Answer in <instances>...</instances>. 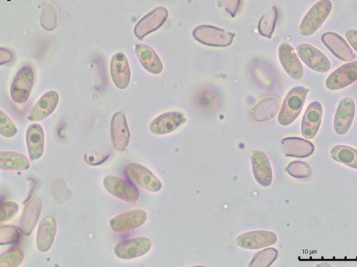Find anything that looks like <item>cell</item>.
Listing matches in <instances>:
<instances>
[{
	"label": "cell",
	"instance_id": "6da1fadb",
	"mask_svg": "<svg viewBox=\"0 0 357 267\" xmlns=\"http://www.w3.org/2000/svg\"><path fill=\"white\" fill-rule=\"evenodd\" d=\"M309 89L303 86H296L287 95L278 115L281 126L291 124L301 113Z\"/></svg>",
	"mask_w": 357,
	"mask_h": 267
},
{
	"label": "cell",
	"instance_id": "7a4b0ae2",
	"mask_svg": "<svg viewBox=\"0 0 357 267\" xmlns=\"http://www.w3.org/2000/svg\"><path fill=\"white\" fill-rule=\"evenodd\" d=\"M333 8L331 0H320L314 4L301 22L299 28L300 33L305 37L314 35L328 18Z\"/></svg>",
	"mask_w": 357,
	"mask_h": 267
},
{
	"label": "cell",
	"instance_id": "3957f363",
	"mask_svg": "<svg viewBox=\"0 0 357 267\" xmlns=\"http://www.w3.org/2000/svg\"><path fill=\"white\" fill-rule=\"evenodd\" d=\"M193 37L197 42L206 46L227 47L232 44L235 34L217 26L202 25L195 29Z\"/></svg>",
	"mask_w": 357,
	"mask_h": 267
},
{
	"label": "cell",
	"instance_id": "277c9868",
	"mask_svg": "<svg viewBox=\"0 0 357 267\" xmlns=\"http://www.w3.org/2000/svg\"><path fill=\"white\" fill-rule=\"evenodd\" d=\"M35 81L34 70L31 66L22 67L17 73L10 87V97L17 104L27 102Z\"/></svg>",
	"mask_w": 357,
	"mask_h": 267
},
{
	"label": "cell",
	"instance_id": "5b68a950",
	"mask_svg": "<svg viewBox=\"0 0 357 267\" xmlns=\"http://www.w3.org/2000/svg\"><path fill=\"white\" fill-rule=\"evenodd\" d=\"M128 179L134 184L150 192L157 193L162 189V183L150 170L137 163H130L125 168Z\"/></svg>",
	"mask_w": 357,
	"mask_h": 267
},
{
	"label": "cell",
	"instance_id": "8992f818",
	"mask_svg": "<svg viewBox=\"0 0 357 267\" xmlns=\"http://www.w3.org/2000/svg\"><path fill=\"white\" fill-rule=\"evenodd\" d=\"M111 140L114 150L123 152L127 149L130 140V131L123 111L116 112L110 123Z\"/></svg>",
	"mask_w": 357,
	"mask_h": 267
},
{
	"label": "cell",
	"instance_id": "52a82bcc",
	"mask_svg": "<svg viewBox=\"0 0 357 267\" xmlns=\"http://www.w3.org/2000/svg\"><path fill=\"white\" fill-rule=\"evenodd\" d=\"M169 16L168 10L158 7L143 17L136 24L134 34L139 40L155 32L166 22Z\"/></svg>",
	"mask_w": 357,
	"mask_h": 267
},
{
	"label": "cell",
	"instance_id": "ba28073f",
	"mask_svg": "<svg viewBox=\"0 0 357 267\" xmlns=\"http://www.w3.org/2000/svg\"><path fill=\"white\" fill-rule=\"evenodd\" d=\"M296 51L302 61L312 70L326 73L331 69L330 59L321 51L309 44H301Z\"/></svg>",
	"mask_w": 357,
	"mask_h": 267
},
{
	"label": "cell",
	"instance_id": "9c48e42d",
	"mask_svg": "<svg viewBox=\"0 0 357 267\" xmlns=\"http://www.w3.org/2000/svg\"><path fill=\"white\" fill-rule=\"evenodd\" d=\"M103 185L112 195L130 203L136 202L139 197V192L133 183L121 177L109 175L105 178Z\"/></svg>",
	"mask_w": 357,
	"mask_h": 267
},
{
	"label": "cell",
	"instance_id": "30bf717a",
	"mask_svg": "<svg viewBox=\"0 0 357 267\" xmlns=\"http://www.w3.org/2000/svg\"><path fill=\"white\" fill-rule=\"evenodd\" d=\"M278 237L275 232L265 230L251 231L236 238L238 246L247 250H259L275 245Z\"/></svg>",
	"mask_w": 357,
	"mask_h": 267
},
{
	"label": "cell",
	"instance_id": "8fae6325",
	"mask_svg": "<svg viewBox=\"0 0 357 267\" xmlns=\"http://www.w3.org/2000/svg\"><path fill=\"white\" fill-rule=\"evenodd\" d=\"M152 248V242L146 237H135L119 243L114 248V254L122 259L139 258Z\"/></svg>",
	"mask_w": 357,
	"mask_h": 267
},
{
	"label": "cell",
	"instance_id": "7c38bea8",
	"mask_svg": "<svg viewBox=\"0 0 357 267\" xmlns=\"http://www.w3.org/2000/svg\"><path fill=\"white\" fill-rule=\"evenodd\" d=\"M357 81V62L339 67L327 77L325 85L331 91L341 90Z\"/></svg>",
	"mask_w": 357,
	"mask_h": 267
},
{
	"label": "cell",
	"instance_id": "4fadbf2b",
	"mask_svg": "<svg viewBox=\"0 0 357 267\" xmlns=\"http://www.w3.org/2000/svg\"><path fill=\"white\" fill-rule=\"evenodd\" d=\"M110 75L114 84L118 88L126 89L129 86L131 71L125 54L118 52L113 55L110 63Z\"/></svg>",
	"mask_w": 357,
	"mask_h": 267
},
{
	"label": "cell",
	"instance_id": "5bb4252c",
	"mask_svg": "<svg viewBox=\"0 0 357 267\" xmlns=\"http://www.w3.org/2000/svg\"><path fill=\"white\" fill-rule=\"evenodd\" d=\"M187 122V118L181 112L172 111L158 116L151 122L150 131L155 135L170 134Z\"/></svg>",
	"mask_w": 357,
	"mask_h": 267
},
{
	"label": "cell",
	"instance_id": "9a60e30c",
	"mask_svg": "<svg viewBox=\"0 0 357 267\" xmlns=\"http://www.w3.org/2000/svg\"><path fill=\"white\" fill-rule=\"evenodd\" d=\"M355 113L356 105L351 98H344L340 102L334 120V129L337 134L343 136L349 131Z\"/></svg>",
	"mask_w": 357,
	"mask_h": 267
},
{
	"label": "cell",
	"instance_id": "2e32d148",
	"mask_svg": "<svg viewBox=\"0 0 357 267\" xmlns=\"http://www.w3.org/2000/svg\"><path fill=\"white\" fill-rule=\"evenodd\" d=\"M280 63L286 73L294 80H301L304 76V69L293 47L283 43L279 48Z\"/></svg>",
	"mask_w": 357,
	"mask_h": 267
},
{
	"label": "cell",
	"instance_id": "e0dca14e",
	"mask_svg": "<svg viewBox=\"0 0 357 267\" xmlns=\"http://www.w3.org/2000/svg\"><path fill=\"white\" fill-rule=\"evenodd\" d=\"M281 103V98L277 96L268 97L261 100L251 109V120L256 123L272 120L278 114Z\"/></svg>",
	"mask_w": 357,
	"mask_h": 267
},
{
	"label": "cell",
	"instance_id": "ac0fdd59",
	"mask_svg": "<svg viewBox=\"0 0 357 267\" xmlns=\"http://www.w3.org/2000/svg\"><path fill=\"white\" fill-rule=\"evenodd\" d=\"M251 161L257 182L263 187L270 186L273 181V172L269 159L264 152L255 151L252 154Z\"/></svg>",
	"mask_w": 357,
	"mask_h": 267
},
{
	"label": "cell",
	"instance_id": "d6986e66",
	"mask_svg": "<svg viewBox=\"0 0 357 267\" xmlns=\"http://www.w3.org/2000/svg\"><path fill=\"white\" fill-rule=\"evenodd\" d=\"M147 219L142 210H132L118 215L110 221V227L114 232H126L141 227Z\"/></svg>",
	"mask_w": 357,
	"mask_h": 267
},
{
	"label": "cell",
	"instance_id": "ffe728a7",
	"mask_svg": "<svg viewBox=\"0 0 357 267\" xmlns=\"http://www.w3.org/2000/svg\"><path fill=\"white\" fill-rule=\"evenodd\" d=\"M321 41L337 58L343 62H351L356 58V54L345 40L333 32L324 33Z\"/></svg>",
	"mask_w": 357,
	"mask_h": 267
},
{
	"label": "cell",
	"instance_id": "44dd1931",
	"mask_svg": "<svg viewBox=\"0 0 357 267\" xmlns=\"http://www.w3.org/2000/svg\"><path fill=\"white\" fill-rule=\"evenodd\" d=\"M323 109L321 104L312 102L307 107L302 122L301 131L304 138L313 139L319 132L321 120Z\"/></svg>",
	"mask_w": 357,
	"mask_h": 267
},
{
	"label": "cell",
	"instance_id": "7402d4cb",
	"mask_svg": "<svg viewBox=\"0 0 357 267\" xmlns=\"http://www.w3.org/2000/svg\"><path fill=\"white\" fill-rule=\"evenodd\" d=\"M59 100L56 92L52 90L45 93L29 112L28 120L34 122L45 120L55 111Z\"/></svg>",
	"mask_w": 357,
	"mask_h": 267
},
{
	"label": "cell",
	"instance_id": "603a6c76",
	"mask_svg": "<svg viewBox=\"0 0 357 267\" xmlns=\"http://www.w3.org/2000/svg\"><path fill=\"white\" fill-rule=\"evenodd\" d=\"M42 201L33 196L25 204L20 219L22 229L26 236L31 235L36 228L42 211Z\"/></svg>",
	"mask_w": 357,
	"mask_h": 267
},
{
	"label": "cell",
	"instance_id": "cb8c5ba5",
	"mask_svg": "<svg viewBox=\"0 0 357 267\" xmlns=\"http://www.w3.org/2000/svg\"><path fill=\"white\" fill-rule=\"evenodd\" d=\"M26 143L29 158L33 161L39 160L45 151V133L40 124H34L28 128Z\"/></svg>",
	"mask_w": 357,
	"mask_h": 267
},
{
	"label": "cell",
	"instance_id": "d4e9b609",
	"mask_svg": "<svg viewBox=\"0 0 357 267\" xmlns=\"http://www.w3.org/2000/svg\"><path fill=\"white\" fill-rule=\"evenodd\" d=\"M282 144L287 157L305 159L312 156L315 149L313 143L301 138H285Z\"/></svg>",
	"mask_w": 357,
	"mask_h": 267
},
{
	"label": "cell",
	"instance_id": "484cf974",
	"mask_svg": "<svg viewBox=\"0 0 357 267\" xmlns=\"http://www.w3.org/2000/svg\"><path fill=\"white\" fill-rule=\"evenodd\" d=\"M56 233V222L52 216H47L40 223L37 236L36 245L40 252H47L52 248Z\"/></svg>",
	"mask_w": 357,
	"mask_h": 267
},
{
	"label": "cell",
	"instance_id": "4316f807",
	"mask_svg": "<svg viewBox=\"0 0 357 267\" xmlns=\"http://www.w3.org/2000/svg\"><path fill=\"white\" fill-rule=\"evenodd\" d=\"M135 53L143 68L153 74H160L163 71V64L157 53L145 44H137Z\"/></svg>",
	"mask_w": 357,
	"mask_h": 267
},
{
	"label": "cell",
	"instance_id": "83f0119b",
	"mask_svg": "<svg viewBox=\"0 0 357 267\" xmlns=\"http://www.w3.org/2000/svg\"><path fill=\"white\" fill-rule=\"evenodd\" d=\"M31 165L24 156L11 152L0 153V168L4 170L22 171L27 170Z\"/></svg>",
	"mask_w": 357,
	"mask_h": 267
},
{
	"label": "cell",
	"instance_id": "f1b7e54d",
	"mask_svg": "<svg viewBox=\"0 0 357 267\" xmlns=\"http://www.w3.org/2000/svg\"><path fill=\"white\" fill-rule=\"evenodd\" d=\"M331 155L335 161L357 170V150L355 148L337 145L332 148Z\"/></svg>",
	"mask_w": 357,
	"mask_h": 267
},
{
	"label": "cell",
	"instance_id": "f546056e",
	"mask_svg": "<svg viewBox=\"0 0 357 267\" xmlns=\"http://www.w3.org/2000/svg\"><path fill=\"white\" fill-rule=\"evenodd\" d=\"M278 13L275 7L264 14L259 19L258 31L259 34L268 39H271L275 31L278 20Z\"/></svg>",
	"mask_w": 357,
	"mask_h": 267
},
{
	"label": "cell",
	"instance_id": "4dcf8cb0",
	"mask_svg": "<svg viewBox=\"0 0 357 267\" xmlns=\"http://www.w3.org/2000/svg\"><path fill=\"white\" fill-rule=\"evenodd\" d=\"M22 239V230L17 226L6 225L0 229V245H17Z\"/></svg>",
	"mask_w": 357,
	"mask_h": 267
},
{
	"label": "cell",
	"instance_id": "1f68e13d",
	"mask_svg": "<svg viewBox=\"0 0 357 267\" xmlns=\"http://www.w3.org/2000/svg\"><path fill=\"white\" fill-rule=\"evenodd\" d=\"M278 251L275 248H268L257 253L252 259L249 266H271L278 259Z\"/></svg>",
	"mask_w": 357,
	"mask_h": 267
},
{
	"label": "cell",
	"instance_id": "d6a6232c",
	"mask_svg": "<svg viewBox=\"0 0 357 267\" xmlns=\"http://www.w3.org/2000/svg\"><path fill=\"white\" fill-rule=\"evenodd\" d=\"M24 254L20 249H12L0 255V266L17 267L23 261Z\"/></svg>",
	"mask_w": 357,
	"mask_h": 267
},
{
	"label": "cell",
	"instance_id": "836d02e7",
	"mask_svg": "<svg viewBox=\"0 0 357 267\" xmlns=\"http://www.w3.org/2000/svg\"><path fill=\"white\" fill-rule=\"evenodd\" d=\"M288 174L294 178H308L312 175L311 167L303 161L291 162L286 168Z\"/></svg>",
	"mask_w": 357,
	"mask_h": 267
},
{
	"label": "cell",
	"instance_id": "e575fe53",
	"mask_svg": "<svg viewBox=\"0 0 357 267\" xmlns=\"http://www.w3.org/2000/svg\"><path fill=\"white\" fill-rule=\"evenodd\" d=\"M17 127L11 118L1 110L0 111V134L3 137L10 138L17 134Z\"/></svg>",
	"mask_w": 357,
	"mask_h": 267
},
{
	"label": "cell",
	"instance_id": "d590c367",
	"mask_svg": "<svg viewBox=\"0 0 357 267\" xmlns=\"http://www.w3.org/2000/svg\"><path fill=\"white\" fill-rule=\"evenodd\" d=\"M19 211L17 203L13 201H4L0 205V221L6 222L13 219Z\"/></svg>",
	"mask_w": 357,
	"mask_h": 267
},
{
	"label": "cell",
	"instance_id": "8d00e7d4",
	"mask_svg": "<svg viewBox=\"0 0 357 267\" xmlns=\"http://www.w3.org/2000/svg\"><path fill=\"white\" fill-rule=\"evenodd\" d=\"M218 5L232 17H234L239 10L242 0H218Z\"/></svg>",
	"mask_w": 357,
	"mask_h": 267
},
{
	"label": "cell",
	"instance_id": "74e56055",
	"mask_svg": "<svg viewBox=\"0 0 357 267\" xmlns=\"http://www.w3.org/2000/svg\"><path fill=\"white\" fill-rule=\"evenodd\" d=\"M346 39L353 49L357 52V29H349L346 33Z\"/></svg>",
	"mask_w": 357,
	"mask_h": 267
},
{
	"label": "cell",
	"instance_id": "f35d334b",
	"mask_svg": "<svg viewBox=\"0 0 357 267\" xmlns=\"http://www.w3.org/2000/svg\"><path fill=\"white\" fill-rule=\"evenodd\" d=\"M13 58V55L10 51L6 49H1V58H0V60H1L2 65L11 62Z\"/></svg>",
	"mask_w": 357,
	"mask_h": 267
}]
</instances>
